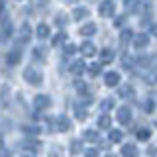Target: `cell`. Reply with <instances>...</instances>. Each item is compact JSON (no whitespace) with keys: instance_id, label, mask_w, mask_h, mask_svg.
Listing matches in <instances>:
<instances>
[{"instance_id":"11","label":"cell","mask_w":157,"mask_h":157,"mask_svg":"<svg viewBox=\"0 0 157 157\" xmlns=\"http://www.w3.org/2000/svg\"><path fill=\"white\" fill-rule=\"evenodd\" d=\"M134 45L136 49H145L147 45H149V36L147 33H136V37H134Z\"/></svg>"},{"instance_id":"12","label":"cell","mask_w":157,"mask_h":157,"mask_svg":"<svg viewBox=\"0 0 157 157\" xmlns=\"http://www.w3.org/2000/svg\"><path fill=\"white\" fill-rule=\"evenodd\" d=\"M96 32H98V26H96V24H92V22L81 26V29H78V33H81L82 37H90V36H94Z\"/></svg>"},{"instance_id":"14","label":"cell","mask_w":157,"mask_h":157,"mask_svg":"<svg viewBox=\"0 0 157 157\" xmlns=\"http://www.w3.org/2000/svg\"><path fill=\"white\" fill-rule=\"evenodd\" d=\"M108 141L110 144H124V132L122 130H108Z\"/></svg>"},{"instance_id":"28","label":"cell","mask_w":157,"mask_h":157,"mask_svg":"<svg viewBox=\"0 0 157 157\" xmlns=\"http://www.w3.org/2000/svg\"><path fill=\"white\" fill-rule=\"evenodd\" d=\"M24 147H26V149H29L32 153H33V151H39V149H41V145H39L37 140H26V141H24Z\"/></svg>"},{"instance_id":"30","label":"cell","mask_w":157,"mask_h":157,"mask_svg":"<svg viewBox=\"0 0 157 157\" xmlns=\"http://www.w3.org/2000/svg\"><path fill=\"white\" fill-rule=\"evenodd\" d=\"M114 108V98H104V100L100 102V112H108Z\"/></svg>"},{"instance_id":"26","label":"cell","mask_w":157,"mask_h":157,"mask_svg":"<svg viewBox=\"0 0 157 157\" xmlns=\"http://www.w3.org/2000/svg\"><path fill=\"white\" fill-rule=\"evenodd\" d=\"M32 55H33V59H45L47 57V49L41 47V45H37V47L32 49Z\"/></svg>"},{"instance_id":"41","label":"cell","mask_w":157,"mask_h":157,"mask_svg":"<svg viewBox=\"0 0 157 157\" xmlns=\"http://www.w3.org/2000/svg\"><path fill=\"white\" fill-rule=\"evenodd\" d=\"M106 157H116V155H112V153H108V155H106Z\"/></svg>"},{"instance_id":"9","label":"cell","mask_w":157,"mask_h":157,"mask_svg":"<svg viewBox=\"0 0 157 157\" xmlns=\"http://www.w3.org/2000/svg\"><path fill=\"white\" fill-rule=\"evenodd\" d=\"M118 82H120V73H118V71H108L106 75H104V85L108 88L118 86Z\"/></svg>"},{"instance_id":"20","label":"cell","mask_w":157,"mask_h":157,"mask_svg":"<svg viewBox=\"0 0 157 157\" xmlns=\"http://www.w3.org/2000/svg\"><path fill=\"white\" fill-rule=\"evenodd\" d=\"M134 37H136V36H134V32H132V29H128V28H126V29H122V32H120V43H122L124 47H126L128 43H130L132 39H134Z\"/></svg>"},{"instance_id":"6","label":"cell","mask_w":157,"mask_h":157,"mask_svg":"<svg viewBox=\"0 0 157 157\" xmlns=\"http://www.w3.org/2000/svg\"><path fill=\"white\" fill-rule=\"evenodd\" d=\"M78 51H81V55H82V57H94V55H96V45H94L92 41H88V39H86V41H82V43H81Z\"/></svg>"},{"instance_id":"17","label":"cell","mask_w":157,"mask_h":157,"mask_svg":"<svg viewBox=\"0 0 157 157\" xmlns=\"http://www.w3.org/2000/svg\"><path fill=\"white\" fill-rule=\"evenodd\" d=\"M90 16V12H88V8H82V6H77L73 10V20H77V22H81V20H85Z\"/></svg>"},{"instance_id":"3","label":"cell","mask_w":157,"mask_h":157,"mask_svg":"<svg viewBox=\"0 0 157 157\" xmlns=\"http://www.w3.org/2000/svg\"><path fill=\"white\" fill-rule=\"evenodd\" d=\"M51 106V98L47 94H36L33 96V108L36 110H47Z\"/></svg>"},{"instance_id":"35","label":"cell","mask_w":157,"mask_h":157,"mask_svg":"<svg viewBox=\"0 0 157 157\" xmlns=\"http://www.w3.org/2000/svg\"><path fill=\"white\" fill-rule=\"evenodd\" d=\"M75 88H77L78 92H81V94H85V92H86V85H85L82 81H78V78L75 81Z\"/></svg>"},{"instance_id":"33","label":"cell","mask_w":157,"mask_h":157,"mask_svg":"<svg viewBox=\"0 0 157 157\" xmlns=\"http://www.w3.org/2000/svg\"><path fill=\"white\" fill-rule=\"evenodd\" d=\"M122 65H124L126 69H132V67H134V59H132L130 55H124V57H122Z\"/></svg>"},{"instance_id":"7","label":"cell","mask_w":157,"mask_h":157,"mask_svg":"<svg viewBox=\"0 0 157 157\" xmlns=\"http://www.w3.org/2000/svg\"><path fill=\"white\" fill-rule=\"evenodd\" d=\"M120 153H122V157H137L140 155V149H137L136 144H128V141H124Z\"/></svg>"},{"instance_id":"22","label":"cell","mask_w":157,"mask_h":157,"mask_svg":"<svg viewBox=\"0 0 157 157\" xmlns=\"http://www.w3.org/2000/svg\"><path fill=\"white\" fill-rule=\"evenodd\" d=\"M100 71H102V63L100 61H98V63H90V65L86 67V73L90 77H98V75H100Z\"/></svg>"},{"instance_id":"32","label":"cell","mask_w":157,"mask_h":157,"mask_svg":"<svg viewBox=\"0 0 157 157\" xmlns=\"http://www.w3.org/2000/svg\"><path fill=\"white\" fill-rule=\"evenodd\" d=\"M75 51H77V45H73V43H65V45H63V53H65L67 57L73 55Z\"/></svg>"},{"instance_id":"21","label":"cell","mask_w":157,"mask_h":157,"mask_svg":"<svg viewBox=\"0 0 157 157\" xmlns=\"http://www.w3.org/2000/svg\"><path fill=\"white\" fill-rule=\"evenodd\" d=\"M36 36L39 37V39H47L49 37V26H47V24H39V26L36 28Z\"/></svg>"},{"instance_id":"25","label":"cell","mask_w":157,"mask_h":157,"mask_svg":"<svg viewBox=\"0 0 157 157\" xmlns=\"http://www.w3.org/2000/svg\"><path fill=\"white\" fill-rule=\"evenodd\" d=\"M86 67H88V65H85V61H75V63L71 65V71L75 73V75H81V73L86 71Z\"/></svg>"},{"instance_id":"36","label":"cell","mask_w":157,"mask_h":157,"mask_svg":"<svg viewBox=\"0 0 157 157\" xmlns=\"http://www.w3.org/2000/svg\"><path fill=\"white\" fill-rule=\"evenodd\" d=\"M85 157H98V149H96V147L86 149V151H85Z\"/></svg>"},{"instance_id":"4","label":"cell","mask_w":157,"mask_h":157,"mask_svg":"<svg viewBox=\"0 0 157 157\" xmlns=\"http://www.w3.org/2000/svg\"><path fill=\"white\" fill-rule=\"evenodd\" d=\"M4 61H6V65H10V67L20 65V61H22V51H20V49H10L6 53V57H4Z\"/></svg>"},{"instance_id":"16","label":"cell","mask_w":157,"mask_h":157,"mask_svg":"<svg viewBox=\"0 0 157 157\" xmlns=\"http://www.w3.org/2000/svg\"><path fill=\"white\" fill-rule=\"evenodd\" d=\"M81 151H82V141H81V140H77V137H75V140L69 141V153H71L73 157L78 155Z\"/></svg>"},{"instance_id":"39","label":"cell","mask_w":157,"mask_h":157,"mask_svg":"<svg viewBox=\"0 0 157 157\" xmlns=\"http://www.w3.org/2000/svg\"><path fill=\"white\" fill-rule=\"evenodd\" d=\"M151 33L157 37V24H153V26H151Z\"/></svg>"},{"instance_id":"23","label":"cell","mask_w":157,"mask_h":157,"mask_svg":"<svg viewBox=\"0 0 157 157\" xmlns=\"http://www.w3.org/2000/svg\"><path fill=\"white\" fill-rule=\"evenodd\" d=\"M86 108H85V104H77L75 106V118L78 122H82V120H86Z\"/></svg>"},{"instance_id":"8","label":"cell","mask_w":157,"mask_h":157,"mask_svg":"<svg viewBox=\"0 0 157 157\" xmlns=\"http://www.w3.org/2000/svg\"><path fill=\"white\" fill-rule=\"evenodd\" d=\"M116 118H118V122H120L122 126L130 124V122H132V110H130V108H128V106H122L120 110H118Z\"/></svg>"},{"instance_id":"19","label":"cell","mask_w":157,"mask_h":157,"mask_svg":"<svg viewBox=\"0 0 157 157\" xmlns=\"http://www.w3.org/2000/svg\"><path fill=\"white\" fill-rule=\"evenodd\" d=\"M114 61V51L112 49H102L100 51V63L102 65H110Z\"/></svg>"},{"instance_id":"31","label":"cell","mask_w":157,"mask_h":157,"mask_svg":"<svg viewBox=\"0 0 157 157\" xmlns=\"http://www.w3.org/2000/svg\"><path fill=\"white\" fill-rule=\"evenodd\" d=\"M67 22H69V20H67L65 14H57V16H55V26L57 28H65Z\"/></svg>"},{"instance_id":"18","label":"cell","mask_w":157,"mask_h":157,"mask_svg":"<svg viewBox=\"0 0 157 157\" xmlns=\"http://www.w3.org/2000/svg\"><path fill=\"white\" fill-rule=\"evenodd\" d=\"M12 33H14V26L8 20H4L2 22V41H8V39L12 37Z\"/></svg>"},{"instance_id":"38","label":"cell","mask_w":157,"mask_h":157,"mask_svg":"<svg viewBox=\"0 0 157 157\" xmlns=\"http://www.w3.org/2000/svg\"><path fill=\"white\" fill-rule=\"evenodd\" d=\"M124 22H126V18H124V16H120V18L116 20V28H122V24H124Z\"/></svg>"},{"instance_id":"29","label":"cell","mask_w":157,"mask_h":157,"mask_svg":"<svg viewBox=\"0 0 157 157\" xmlns=\"http://www.w3.org/2000/svg\"><path fill=\"white\" fill-rule=\"evenodd\" d=\"M65 41H67V33H65V32H59L57 36L51 39V43H53V45H55V47L63 45V43H65Z\"/></svg>"},{"instance_id":"2","label":"cell","mask_w":157,"mask_h":157,"mask_svg":"<svg viewBox=\"0 0 157 157\" xmlns=\"http://www.w3.org/2000/svg\"><path fill=\"white\" fill-rule=\"evenodd\" d=\"M116 12V2L114 0H102L100 6H98V14L102 18H112Z\"/></svg>"},{"instance_id":"13","label":"cell","mask_w":157,"mask_h":157,"mask_svg":"<svg viewBox=\"0 0 157 157\" xmlns=\"http://www.w3.org/2000/svg\"><path fill=\"white\" fill-rule=\"evenodd\" d=\"M96 126H98V130H110V126H112V118L108 112H102L100 118H98V122H96Z\"/></svg>"},{"instance_id":"5","label":"cell","mask_w":157,"mask_h":157,"mask_svg":"<svg viewBox=\"0 0 157 157\" xmlns=\"http://www.w3.org/2000/svg\"><path fill=\"white\" fill-rule=\"evenodd\" d=\"M29 37H32V28H29V24H24V26L18 29L16 41L20 43V45H24V43H28V41H29Z\"/></svg>"},{"instance_id":"15","label":"cell","mask_w":157,"mask_h":157,"mask_svg":"<svg viewBox=\"0 0 157 157\" xmlns=\"http://www.w3.org/2000/svg\"><path fill=\"white\" fill-rule=\"evenodd\" d=\"M118 96L120 98H134L136 96V88L132 85H124V86H120V90H118Z\"/></svg>"},{"instance_id":"27","label":"cell","mask_w":157,"mask_h":157,"mask_svg":"<svg viewBox=\"0 0 157 157\" xmlns=\"http://www.w3.org/2000/svg\"><path fill=\"white\" fill-rule=\"evenodd\" d=\"M85 140H86V141H90V144H92V141L100 144V136H98V132H96V130H86V132H85Z\"/></svg>"},{"instance_id":"40","label":"cell","mask_w":157,"mask_h":157,"mask_svg":"<svg viewBox=\"0 0 157 157\" xmlns=\"http://www.w3.org/2000/svg\"><path fill=\"white\" fill-rule=\"evenodd\" d=\"M2 157H10V153H8L6 147H2Z\"/></svg>"},{"instance_id":"10","label":"cell","mask_w":157,"mask_h":157,"mask_svg":"<svg viewBox=\"0 0 157 157\" xmlns=\"http://www.w3.org/2000/svg\"><path fill=\"white\" fill-rule=\"evenodd\" d=\"M71 128H73V124H71V120H69L67 116H59L55 120V130L57 132H69Z\"/></svg>"},{"instance_id":"34","label":"cell","mask_w":157,"mask_h":157,"mask_svg":"<svg viewBox=\"0 0 157 157\" xmlns=\"http://www.w3.org/2000/svg\"><path fill=\"white\" fill-rule=\"evenodd\" d=\"M24 132H26V134H32V136H36V134H39V128L37 126H24Z\"/></svg>"},{"instance_id":"24","label":"cell","mask_w":157,"mask_h":157,"mask_svg":"<svg viewBox=\"0 0 157 157\" xmlns=\"http://www.w3.org/2000/svg\"><path fill=\"white\" fill-rule=\"evenodd\" d=\"M136 136H137L140 141H147L151 137V130H149V128H140V130L136 132Z\"/></svg>"},{"instance_id":"1","label":"cell","mask_w":157,"mask_h":157,"mask_svg":"<svg viewBox=\"0 0 157 157\" xmlns=\"http://www.w3.org/2000/svg\"><path fill=\"white\" fill-rule=\"evenodd\" d=\"M24 78H26V82H29L32 86H39L43 82V73L39 71L37 67H28L26 71H24Z\"/></svg>"},{"instance_id":"37","label":"cell","mask_w":157,"mask_h":157,"mask_svg":"<svg viewBox=\"0 0 157 157\" xmlns=\"http://www.w3.org/2000/svg\"><path fill=\"white\" fill-rule=\"evenodd\" d=\"M147 153H149V155H155L157 153V145H149V147H147Z\"/></svg>"}]
</instances>
